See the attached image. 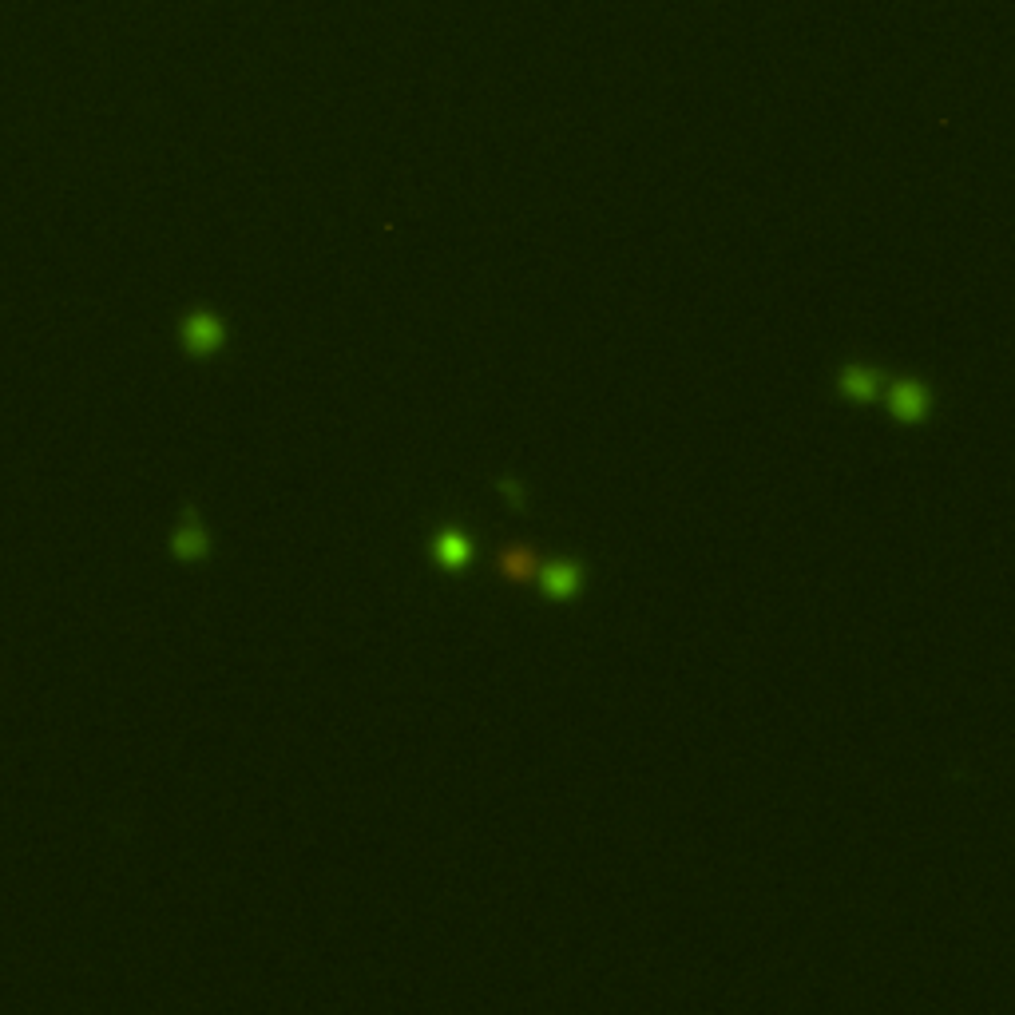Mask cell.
<instances>
[{"label": "cell", "instance_id": "obj_1", "mask_svg": "<svg viewBox=\"0 0 1015 1015\" xmlns=\"http://www.w3.org/2000/svg\"><path fill=\"white\" fill-rule=\"evenodd\" d=\"M536 583H540V591H544L552 603H575V599L583 595L587 567H583V560H575V556H552V560H540Z\"/></svg>", "mask_w": 1015, "mask_h": 1015}, {"label": "cell", "instance_id": "obj_2", "mask_svg": "<svg viewBox=\"0 0 1015 1015\" xmlns=\"http://www.w3.org/2000/svg\"><path fill=\"white\" fill-rule=\"evenodd\" d=\"M429 560L441 571H449V575H464L472 567V536H468V528L456 524V520L437 524L433 536H429Z\"/></svg>", "mask_w": 1015, "mask_h": 1015}, {"label": "cell", "instance_id": "obj_3", "mask_svg": "<svg viewBox=\"0 0 1015 1015\" xmlns=\"http://www.w3.org/2000/svg\"><path fill=\"white\" fill-rule=\"evenodd\" d=\"M179 341H183V349H187L191 357H215L226 345V322L215 310L195 306V310L183 318V326H179Z\"/></svg>", "mask_w": 1015, "mask_h": 1015}, {"label": "cell", "instance_id": "obj_4", "mask_svg": "<svg viewBox=\"0 0 1015 1015\" xmlns=\"http://www.w3.org/2000/svg\"><path fill=\"white\" fill-rule=\"evenodd\" d=\"M885 409L893 421L901 425H924L932 417V389L920 381V377H897L889 385V397H885Z\"/></svg>", "mask_w": 1015, "mask_h": 1015}, {"label": "cell", "instance_id": "obj_5", "mask_svg": "<svg viewBox=\"0 0 1015 1015\" xmlns=\"http://www.w3.org/2000/svg\"><path fill=\"white\" fill-rule=\"evenodd\" d=\"M837 397L841 401H849V405H869L877 393H881V385H885V373L877 369V365H869V361H845L841 369H837Z\"/></svg>", "mask_w": 1015, "mask_h": 1015}, {"label": "cell", "instance_id": "obj_6", "mask_svg": "<svg viewBox=\"0 0 1015 1015\" xmlns=\"http://www.w3.org/2000/svg\"><path fill=\"white\" fill-rule=\"evenodd\" d=\"M171 556H175L179 564H199V560L211 556V536H207V528H203V520H199V508H195L191 500L183 504V524H179L175 536H171Z\"/></svg>", "mask_w": 1015, "mask_h": 1015}, {"label": "cell", "instance_id": "obj_7", "mask_svg": "<svg viewBox=\"0 0 1015 1015\" xmlns=\"http://www.w3.org/2000/svg\"><path fill=\"white\" fill-rule=\"evenodd\" d=\"M496 571L500 579L508 583H536V571H540V556L532 544H504L496 552Z\"/></svg>", "mask_w": 1015, "mask_h": 1015}, {"label": "cell", "instance_id": "obj_8", "mask_svg": "<svg viewBox=\"0 0 1015 1015\" xmlns=\"http://www.w3.org/2000/svg\"><path fill=\"white\" fill-rule=\"evenodd\" d=\"M496 488H500V496H504L516 512H528V492H524V484H520L516 476H500V480H496Z\"/></svg>", "mask_w": 1015, "mask_h": 1015}]
</instances>
